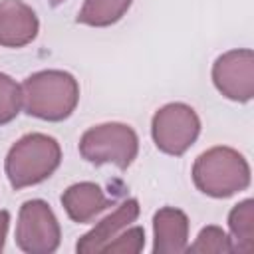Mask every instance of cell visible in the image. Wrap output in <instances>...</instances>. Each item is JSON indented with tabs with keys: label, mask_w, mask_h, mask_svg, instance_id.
I'll list each match as a JSON object with an SVG mask.
<instances>
[{
	"label": "cell",
	"mask_w": 254,
	"mask_h": 254,
	"mask_svg": "<svg viewBox=\"0 0 254 254\" xmlns=\"http://www.w3.org/2000/svg\"><path fill=\"white\" fill-rule=\"evenodd\" d=\"M20 87L24 111L44 121L67 119L79 101L77 79L62 69L36 71Z\"/></svg>",
	"instance_id": "6da1fadb"
},
{
	"label": "cell",
	"mask_w": 254,
	"mask_h": 254,
	"mask_svg": "<svg viewBox=\"0 0 254 254\" xmlns=\"http://www.w3.org/2000/svg\"><path fill=\"white\" fill-rule=\"evenodd\" d=\"M60 163L62 149L54 137L44 133H28L10 147L4 169L12 189L20 190L50 179Z\"/></svg>",
	"instance_id": "7a4b0ae2"
},
{
	"label": "cell",
	"mask_w": 254,
	"mask_h": 254,
	"mask_svg": "<svg viewBox=\"0 0 254 254\" xmlns=\"http://www.w3.org/2000/svg\"><path fill=\"white\" fill-rule=\"evenodd\" d=\"M192 181L200 192L212 198H226L248 189L250 167L236 149L212 147L196 157Z\"/></svg>",
	"instance_id": "3957f363"
},
{
	"label": "cell",
	"mask_w": 254,
	"mask_h": 254,
	"mask_svg": "<svg viewBox=\"0 0 254 254\" xmlns=\"http://www.w3.org/2000/svg\"><path fill=\"white\" fill-rule=\"evenodd\" d=\"M139 137L125 123H101L89 127L79 139V153L93 165L111 163L125 171L137 157Z\"/></svg>",
	"instance_id": "277c9868"
},
{
	"label": "cell",
	"mask_w": 254,
	"mask_h": 254,
	"mask_svg": "<svg viewBox=\"0 0 254 254\" xmlns=\"http://www.w3.org/2000/svg\"><path fill=\"white\" fill-rule=\"evenodd\" d=\"M200 133V119L187 103L163 105L151 121V135L159 151L167 155L187 153Z\"/></svg>",
	"instance_id": "5b68a950"
},
{
	"label": "cell",
	"mask_w": 254,
	"mask_h": 254,
	"mask_svg": "<svg viewBox=\"0 0 254 254\" xmlns=\"http://www.w3.org/2000/svg\"><path fill=\"white\" fill-rule=\"evenodd\" d=\"M62 240L60 222L46 200L32 198L20 206L16 244L26 254H52Z\"/></svg>",
	"instance_id": "8992f818"
},
{
	"label": "cell",
	"mask_w": 254,
	"mask_h": 254,
	"mask_svg": "<svg viewBox=\"0 0 254 254\" xmlns=\"http://www.w3.org/2000/svg\"><path fill=\"white\" fill-rule=\"evenodd\" d=\"M216 89L232 101L246 103L254 97V54L252 50H230L212 64Z\"/></svg>",
	"instance_id": "52a82bcc"
},
{
	"label": "cell",
	"mask_w": 254,
	"mask_h": 254,
	"mask_svg": "<svg viewBox=\"0 0 254 254\" xmlns=\"http://www.w3.org/2000/svg\"><path fill=\"white\" fill-rule=\"evenodd\" d=\"M40 30L36 12L22 0H2L0 2V46L4 48H24L28 46Z\"/></svg>",
	"instance_id": "ba28073f"
},
{
	"label": "cell",
	"mask_w": 254,
	"mask_h": 254,
	"mask_svg": "<svg viewBox=\"0 0 254 254\" xmlns=\"http://www.w3.org/2000/svg\"><path fill=\"white\" fill-rule=\"evenodd\" d=\"M153 252L155 254H179L187 250L189 242V218L181 208L163 206L153 216Z\"/></svg>",
	"instance_id": "9c48e42d"
},
{
	"label": "cell",
	"mask_w": 254,
	"mask_h": 254,
	"mask_svg": "<svg viewBox=\"0 0 254 254\" xmlns=\"http://www.w3.org/2000/svg\"><path fill=\"white\" fill-rule=\"evenodd\" d=\"M137 216H139V202L135 198L123 200L111 214H107L103 220H99L87 234H83L77 240V244H75L77 254H95V252H101V248L119 230H123L131 222H135Z\"/></svg>",
	"instance_id": "30bf717a"
},
{
	"label": "cell",
	"mask_w": 254,
	"mask_h": 254,
	"mask_svg": "<svg viewBox=\"0 0 254 254\" xmlns=\"http://www.w3.org/2000/svg\"><path fill=\"white\" fill-rule=\"evenodd\" d=\"M62 204L73 222H89L95 214L111 206V200L103 194L101 187L95 183H75L67 187L62 194Z\"/></svg>",
	"instance_id": "8fae6325"
},
{
	"label": "cell",
	"mask_w": 254,
	"mask_h": 254,
	"mask_svg": "<svg viewBox=\"0 0 254 254\" xmlns=\"http://www.w3.org/2000/svg\"><path fill=\"white\" fill-rule=\"evenodd\" d=\"M232 252H250L254 244V200L246 198L232 206L228 214Z\"/></svg>",
	"instance_id": "7c38bea8"
},
{
	"label": "cell",
	"mask_w": 254,
	"mask_h": 254,
	"mask_svg": "<svg viewBox=\"0 0 254 254\" xmlns=\"http://www.w3.org/2000/svg\"><path fill=\"white\" fill-rule=\"evenodd\" d=\"M133 0H85L77 12V22L93 28H105L119 22Z\"/></svg>",
	"instance_id": "4fadbf2b"
},
{
	"label": "cell",
	"mask_w": 254,
	"mask_h": 254,
	"mask_svg": "<svg viewBox=\"0 0 254 254\" xmlns=\"http://www.w3.org/2000/svg\"><path fill=\"white\" fill-rule=\"evenodd\" d=\"M187 252H202V254H224V252H232V244H230V236L220 228V226H204L196 240L187 246Z\"/></svg>",
	"instance_id": "5bb4252c"
},
{
	"label": "cell",
	"mask_w": 254,
	"mask_h": 254,
	"mask_svg": "<svg viewBox=\"0 0 254 254\" xmlns=\"http://www.w3.org/2000/svg\"><path fill=\"white\" fill-rule=\"evenodd\" d=\"M22 107V87L6 73L0 71V125L16 119Z\"/></svg>",
	"instance_id": "9a60e30c"
},
{
	"label": "cell",
	"mask_w": 254,
	"mask_h": 254,
	"mask_svg": "<svg viewBox=\"0 0 254 254\" xmlns=\"http://www.w3.org/2000/svg\"><path fill=\"white\" fill-rule=\"evenodd\" d=\"M143 246H145V230L141 226H133L125 234H121L119 238L109 240L101 248V252H107V254H137V252L143 250Z\"/></svg>",
	"instance_id": "2e32d148"
},
{
	"label": "cell",
	"mask_w": 254,
	"mask_h": 254,
	"mask_svg": "<svg viewBox=\"0 0 254 254\" xmlns=\"http://www.w3.org/2000/svg\"><path fill=\"white\" fill-rule=\"evenodd\" d=\"M8 226H10V212L8 210H0V252H2L4 242H6Z\"/></svg>",
	"instance_id": "e0dca14e"
},
{
	"label": "cell",
	"mask_w": 254,
	"mask_h": 254,
	"mask_svg": "<svg viewBox=\"0 0 254 254\" xmlns=\"http://www.w3.org/2000/svg\"><path fill=\"white\" fill-rule=\"evenodd\" d=\"M62 2H65V0H50V4H52V6H54V8H56V6H60V4H62Z\"/></svg>",
	"instance_id": "ac0fdd59"
}]
</instances>
